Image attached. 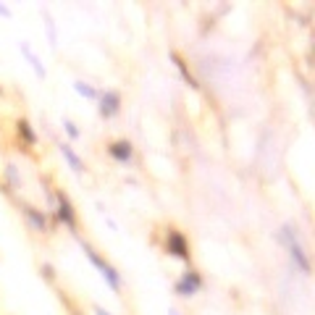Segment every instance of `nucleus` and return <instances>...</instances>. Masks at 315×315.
Returning a JSON list of instances; mask_svg holds the SVG:
<instances>
[{
    "label": "nucleus",
    "mask_w": 315,
    "mask_h": 315,
    "mask_svg": "<svg viewBox=\"0 0 315 315\" xmlns=\"http://www.w3.org/2000/svg\"><path fill=\"white\" fill-rule=\"evenodd\" d=\"M81 247H84V252H87L89 263H92V265H95L97 271L102 273V278H105V281H108L113 289H121V276H119V271H116V268H113L111 263H105V260L100 258V255L89 247V244H81Z\"/></svg>",
    "instance_id": "nucleus-1"
},
{
    "label": "nucleus",
    "mask_w": 315,
    "mask_h": 315,
    "mask_svg": "<svg viewBox=\"0 0 315 315\" xmlns=\"http://www.w3.org/2000/svg\"><path fill=\"white\" fill-rule=\"evenodd\" d=\"M281 242H286L289 255H291V260L297 263V268H299V271H302V273H310V260H307L305 250H302V244L297 242V237H294V234H291V229H289V226L281 231Z\"/></svg>",
    "instance_id": "nucleus-2"
},
{
    "label": "nucleus",
    "mask_w": 315,
    "mask_h": 315,
    "mask_svg": "<svg viewBox=\"0 0 315 315\" xmlns=\"http://www.w3.org/2000/svg\"><path fill=\"white\" fill-rule=\"evenodd\" d=\"M121 111V95L116 89H108L100 95V116L102 119H113L116 113Z\"/></svg>",
    "instance_id": "nucleus-3"
},
{
    "label": "nucleus",
    "mask_w": 315,
    "mask_h": 315,
    "mask_svg": "<svg viewBox=\"0 0 315 315\" xmlns=\"http://www.w3.org/2000/svg\"><path fill=\"white\" fill-rule=\"evenodd\" d=\"M166 247H168L171 255H176V258H181V260H189V244H186L181 231H168Z\"/></svg>",
    "instance_id": "nucleus-4"
},
{
    "label": "nucleus",
    "mask_w": 315,
    "mask_h": 315,
    "mask_svg": "<svg viewBox=\"0 0 315 315\" xmlns=\"http://www.w3.org/2000/svg\"><path fill=\"white\" fill-rule=\"evenodd\" d=\"M200 286H202V278L197 276L194 271H186L181 281H176V294L179 297H192Z\"/></svg>",
    "instance_id": "nucleus-5"
},
{
    "label": "nucleus",
    "mask_w": 315,
    "mask_h": 315,
    "mask_svg": "<svg viewBox=\"0 0 315 315\" xmlns=\"http://www.w3.org/2000/svg\"><path fill=\"white\" fill-rule=\"evenodd\" d=\"M58 218H61L68 229H74V226H76V216H74L71 200H68L63 192H58Z\"/></svg>",
    "instance_id": "nucleus-6"
},
{
    "label": "nucleus",
    "mask_w": 315,
    "mask_h": 315,
    "mask_svg": "<svg viewBox=\"0 0 315 315\" xmlns=\"http://www.w3.org/2000/svg\"><path fill=\"white\" fill-rule=\"evenodd\" d=\"M108 153H111V158L113 160H119V163H126V160H132V142H126V139H119V142H113L111 147H108Z\"/></svg>",
    "instance_id": "nucleus-7"
},
{
    "label": "nucleus",
    "mask_w": 315,
    "mask_h": 315,
    "mask_svg": "<svg viewBox=\"0 0 315 315\" xmlns=\"http://www.w3.org/2000/svg\"><path fill=\"white\" fill-rule=\"evenodd\" d=\"M24 213H27V218L32 221V226L37 229V231H45V229H48V218H45L40 210H34V207L27 205V207H24Z\"/></svg>",
    "instance_id": "nucleus-8"
},
{
    "label": "nucleus",
    "mask_w": 315,
    "mask_h": 315,
    "mask_svg": "<svg viewBox=\"0 0 315 315\" xmlns=\"http://www.w3.org/2000/svg\"><path fill=\"white\" fill-rule=\"evenodd\" d=\"M61 153H63V158L68 160V166H71L76 173H81V171H84V163L79 160V155H76L74 150H71V145H61Z\"/></svg>",
    "instance_id": "nucleus-9"
},
{
    "label": "nucleus",
    "mask_w": 315,
    "mask_h": 315,
    "mask_svg": "<svg viewBox=\"0 0 315 315\" xmlns=\"http://www.w3.org/2000/svg\"><path fill=\"white\" fill-rule=\"evenodd\" d=\"M171 58H173V63H176V68H179V71H181V76H184L186 81H189V87H197V81H194V76L189 74V68H186V66H184V61H181V58H179L176 53H173Z\"/></svg>",
    "instance_id": "nucleus-10"
},
{
    "label": "nucleus",
    "mask_w": 315,
    "mask_h": 315,
    "mask_svg": "<svg viewBox=\"0 0 315 315\" xmlns=\"http://www.w3.org/2000/svg\"><path fill=\"white\" fill-rule=\"evenodd\" d=\"M19 134L27 139V145H34L37 142V134L32 132V126H29V121H19Z\"/></svg>",
    "instance_id": "nucleus-11"
},
{
    "label": "nucleus",
    "mask_w": 315,
    "mask_h": 315,
    "mask_svg": "<svg viewBox=\"0 0 315 315\" xmlns=\"http://www.w3.org/2000/svg\"><path fill=\"white\" fill-rule=\"evenodd\" d=\"M21 50H24V53H27V58H29V63L34 66V71H37V76H45V68L40 66V61H37V58H34V53H32L29 48H27V45H24V42H21Z\"/></svg>",
    "instance_id": "nucleus-12"
},
{
    "label": "nucleus",
    "mask_w": 315,
    "mask_h": 315,
    "mask_svg": "<svg viewBox=\"0 0 315 315\" xmlns=\"http://www.w3.org/2000/svg\"><path fill=\"white\" fill-rule=\"evenodd\" d=\"M74 89L79 92V95H84V97H89V100H95V97H97V92H95V89H92L89 84H84V81H76V84H74Z\"/></svg>",
    "instance_id": "nucleus-13"
},
{
    "label": "nucleus",
    "mask_w": 315,
    "mask_h": 315,
    "mask_svg": "<svg viewBox=\"0 0 315 315\" xmlns=\"http://www.w3.org/2000/svg\"><path fill=\"white\" fill-rule=\"evenodd\" d=\"M63 126H66V132H68V137H74V139H76V137H79V129H76V126H74V124H71V121H66V124H63Z\"/></svg>",
    "instance_id": "nucleus-14"
},
{
    "label": "nucleus",
    "mask_w": 315,
    "mask_h": 315,
    "mask_svg": "<svg viewBox=\"0 0 315 315\" xmlns=\"http://www.w3.org/2000/svg\"><path fill=\"white\" fill-rule=\"evenodd\" d=\"M95 315H111L108 310H102V307H95Z\"/></svg>",
    "instance_id": "nucleus-15"
},
{
    "label": "nucleus",
    "mask_w": 315,
    "mask_h": 315,
    "mask_svg": "<svg viewBox=\"0 0 315 315\" xmlns=\"http://www.w3.org/2000/svg\"><path fill=\"white\" fill-rule=\"evenodd\" d=\"M0 14H3V16H8V8H6V6H0Z\"/></svg>",
    "instance_id": "nucleus-16"
},
{
    "label": "nucleus",
    "mask_w": 315,
    "mask_h": 315,
    "mask_svg": "<svg viewBox=\"0 0 315 315\" xmlns=\"http://www.w3.org/2000/svg\"><path fill=\"white\" fill-rule=\"evenodd\" d=\"M171 315H176V312H171Z\"/></svg>",
    "instance_id": "nucleus-17"
}]
</instances>
